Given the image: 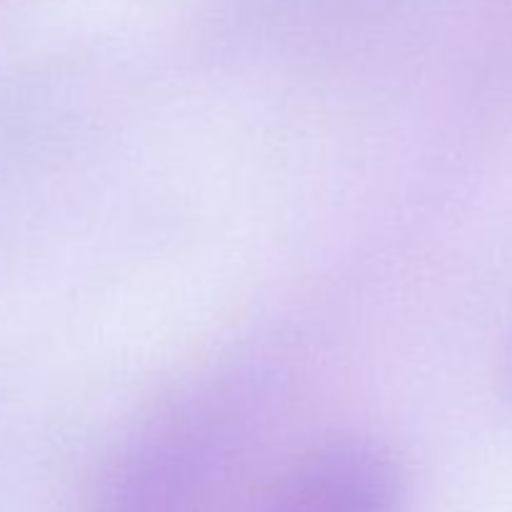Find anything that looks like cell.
<instances>
[{"label": "cell", "mask_w": 512, "mask_h": 512, "mask_svg": "<svg viewBox=\"0 0 512 512\" xmlns=\"http://www.w3.org/2000/svg\"><path fill=\"white\" fill-rule=\"evenodd\" d=\"M503 393L508 398V403L512 405V345L508 350V358H505V368H503Z\"/></svg>", "instance_id": "3"}, {"label": "cell", "mask_w": 512, "mask_h": 512, "mask_svg": "<svg viewBox=\"0 0 512 512\" xmlns=\"http://www.w3.org/2000/svg\"><path fill=\"white\" fill-rule=\"evenodd\" d=\"M255 398L248 378H223L175 400L120 450L95 512H253Z\"/></svg>", "instance_id": "1"}, {"label": "cell", "mask_w": 512, "mask_h": 512, "mask_svg": "<svg viewBox=\"0 0 512 512\" xmlns=\"http://www.w3.org/2000/svg\"><path fill=\"white\" fill-rule=\"evenodd\" d=\"M408 480L383 443L363 435L318 440L280 465L253 512H405Z\"/></svg>", "instance_id": "2"}]
</instances>
